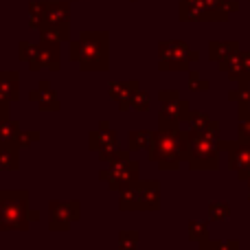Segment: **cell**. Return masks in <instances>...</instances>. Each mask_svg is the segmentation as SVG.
Segmentation results:
<instances>
[{"label":"cell","mask_w":250,"mask_h":250,"mask_svg":"<svg viewBox=\"0 0 250 250\" xmlns=\"http://www.w3.org/2000/svg\"><path fill=\"white\" fill-rule=\"evenodd\" d=\"M119 211H123V213L160 211V182L141 180V178L136 182H132L127 189H123L119 193Z\"/></svg>","instance_id":"cell-5"},{"label":"cell","mask_w":250,"mask_h":250,"mask_svg":"<svg viewBox=\"0 0 250 250\" xmlns=\"http://www.w3.org/2000/svg\"><path fill=\"white\" fill-rule=\"evenodd\" d=\"M26 66H29L31 73H38V70H44V68H48L51 73H57L62 68L60 42L48 38H40V42L33 44V51H31Z\"/></svg>","instance_id":"cell-10"},{"label":"cell","mask_w":250,"mask_h":250,"mask_svg":"<svg viewBox=\"0 0 250 250\" xmlns=\"http://www.w3.org/2000/svg\"><path fill=\"white\" fill-rule=\"evenodd\" d=\"M141 88V82L138 79H129V82H110L108 83V97L119 104V110L121 112H129V97Z\"/></svg>","instance_id":"cell-14"},{"label":"cell","mask_w":250,"mask_h":250,"mask_svg":"<svg viewBox=\"0 0 250 250\" xmlns=\"http://www.w3.org/2000/svg\"><path fill=\"white\" fill-rule=\"evenodd\" d=\"M149 104H151V97L147 95L143 88H138V90L129 97V108H132L134 112H145V110H149Z\"/></svg>","instance_id":"cell-26"},{"label":"cell","mask_w":250,"mask_h":250,"mask_svg":"<svg viewBox=\"0 0 250 250\" xmlns=\"http://www.w3.org/2000/svg\"><path fill=\"white\" fill-rule=\"evenodd\" d=\"M220 149L229 151V167L237 173L239 180L250 178V143L244 141H220Z\"/></svg>","instance_id":"cell-12"},{"label":"cell","mask_w":250,"mask_h":250,"mask_svg":"<svg viewBox=\"0 0 250 250\" xmlns=\"http://www.w3.org/2000/svg\"><path fill=\"white\" fill-rule=\"evenodd\" d=\"M237 53H239L237 42H215V40H213V42L208 44V57H211L213 62H217V64L235 57Z\"/></svg>","instance_id":"cell-19"},{"label":"cell","mask_w":250,"mask_h":250,"mask_svg":"<svg viewBox=\"0 0 250 250\" xmlns=\"http://www.w3.org/2000/svg\"><path fill=\"white\" fill-rule=\"evenodd\" d=\"M180 125L182 123L171 119L158 117V129L147 147V158L158 165L160 171H178L180 165L187 163V129H182Z\"/></svg>","instance_id":"cell-1"},{"label":"cell","mask_w":250,"mask_h":250,"mask_svg":"<svg viewBox=\"0 0 250 250\" xmlns=\"http://www.w3.org/2000/svg\"><path fill=\"white\" fill-rule=\"evenodd\" d=\"M20 99V73L0 70V114H11V104Z\"/></svg>","instance_id":"cell-13"},{"label":"cell","mask_w":250,"mask_h":250,"mask_svg":"<svg viewBox=\"0 0 250 250\" xmlns=\"http://www.w3.org/2000/svg\"><path fill=\"white\" fill-rule=\"evenodd\" d=\"M33 143H40L38 129H20V134H18V145H20V149L33 145Z\"/></svg>","instance_id":"cell-32"},{"label":"cell","mask_w":250,"mask_h":250,"mask_svg":"<svg viewBox=\"0 0 250 250\" xmlns=\"http://www.w3.org/2000/svg\"><path fill=\"white\" fill-rule=\"evenodd\" d=\"M189 239L191 242H207V239H211V235H208V226L204 224V222H189Z\"/></svg>","instance_id":"cell-27"},{"label":"cell","mask_w":250,"mask_h":250,"mask_svg":"<svg viewBox=\"0 0 250 250\" xmlns=\"http://www.w3.org/2000/svg\"><path fill=\"white\" fill-rule=\"evenodd\" d=\"M178 97H180V92H178V90H158V101H160V105H163V104H169V101L178 99Z\"/></svg>","instance_id":"cell-34"},{"label":"cell","mask_w":250,"mask_h":250,"mask_svg":"<svg viewBox=\"0 0 250 250\" xmlns=\"http://www.w3.org/2000/svg\"><path fill=\"white\" fill-rule=\"evenodd\" d=\"M68 60L77 62L83 73L110 70V33L108 31H79L77 40L68 42Z\"/></svg>","instance_id":"cell-2"},{"label":"cell","mask_w":250,"mask_h":250,"mask_svg":"<svg viewBox=\"0 0 250 250\" xmlns=\"http://www.w3.org/2000/svg\"><path fill=\"white\" fill-rule=\"evenodd\" d=\"M211 121H213V119L208 117L207 112L191 110V117H189V121H187V125H189V129H202V127H207Z\"/></svg>","instance_id":"cell-29"},{"label":"cell","mask_w":250,"mask_h":250,"mask_svg":"<svg viewBox=\"0 0 250 250\" xmlns=\"http://www.w3.org/2000/svg\"><path fill=\"white\" fill-rule=\"evenodd\" d=\"M239 60H242V66H244V75H246V82L250 83V53H248V51L239 53Z\"/></svg>","instance_id":"cell-36"},{"label":"cell","mask_w":250,"mask_h":250,"mask_svg":"<svg viewBox=\"0 0 250 250\" xmlns=\"http://www.w3.org/2000/svg\"><path fill=\"white\" fill-rule=\"evenodd\" d=\"M200 250H226V242H215V239H207L200 244Z\"/></svg>","instance_id":"cell-35"},{"label":"cell","mask_w":250,"mask_h":250,"mask_svg":"<svg viewBox=\"0 0 250 250\" xmlns=\"http://www.w3.org/2000/svg\"><path fill=\"white\" fill-rule=\"evenodd\" d=\"M20 169V145L18 141L0 143V171H18Z\"/></svg>","instance_id":"cell-17"},{"label":"cell","mask_w":250,"mask_h":250,"mask_svg":"<svg viewBox=\"0 0 250 250\" xmlns=\"http://www.w3.org/2000/svg\"><path fill=\"white\" fill-rule=\"evenodd\" d=\"M40 38L55 40L60 44L70 42V0H46Z\"/></svg>","instance_id":"cell-6"},{"label":"cell","mask_w":250,"mask_h":250,"mask_svg":"<svg viewBox=\"0 0 250 250\" xmlns=\"http://www.w3.org/2000/svg\"><path fill=\"white\" fill-rule=\"evenodd\" d=\"M138 242H141V233L134 229L119 230V250H138Z\"/></svg>","instance_id":"cell-24"},{"label":"cell","mask_w":250,"mask_h":250,"mask_svg":"<svg viewBox=\"0 0 250 250\" xmlns=\"http://www.w3.org/2000/svg\"><path fill=\"white\" fill-rule=\"evenodd\" d=\"M75 250H77V248H75Z\"/></svg>","instance_id":"cell-42"},{"label":"cell","mask_w":250,"mask_h":250,"mask_svg":"<svg viewBox=\"0 0 250 250\" xmlns=\"http://www.w3.org/2000/svg\"><path fill=\"white\" fill-rule=\"evenodd\" d=\"M26 189H2L0 191V233L7 230H29L31 207Z\"/></svg>","instance_id":"cell-4"},{"label":"cell","mask_w":250,"mask_h":250,"mask_svg":"<svg viewBox=\"0 0 250 250\" xmlns=\"http://www.w3.org/2000/svg\"><path fill=\"white\" fill-rule=\"evenodd\" d=\"M40 97H42V90L40 88H33V90H29V95H26V99L31 101V104H38Z\"/></svg>","instance_id":"cell-37"},{"label":"cell","mask_w":250,"mask_h":250,"mask_svg":"<svg viewBox=\"0 0 250 250\" xmlns=\"http://www.w3.org/2000/svg\"><path fill=\"white\" fill-rule=\"evenodd\" d=\"M48 230L51 233H68V229L82 217L79 200H51L48 202Z\"/></svg>","instance_id":"cell-9"},{"label":"cell","mask_w":250,"mask_h":250,"mask_svg":"<svg viewBox=\"0 0 250 250\" xmlns=\"http://www.w3.org/2000/svg\"><path fill=\"white\" fill-rule=\"evenodd\" d=\"M208 88H211V83L200 77L198 70H189V90L191 92H207Z\"/></svg>","instance_id":"cell-31"},{"label":"cell","mask_w":250,"mask_h":250,"mask_svg":"<svg viewBox=\"0 0 250 250\" xmlns=\"http://www.w3.org/2000/svg\"><path fill=\"white\" fill-rule=\"evenodd\" d=\"M229 99L230 101H237L239 105H250V88L248 83H239L235 90L229 92Z\"/></svg>","instance_id":"cell-30"},{"label":"cell","mask_w":250,"mask_h":250,"mask_svg":"<svg viewBox=\"0 0 250 250\" xmlns=\"http://www.w3.org/2000/svg\"><path fill=\"white\" fill-rule=\"evenodd\" d=\"M46 0H31L29 2V29H40L44 20Z\"/></svg>","instance_id":"cell-23"},{"label":"cell","mask_w":250,"mask_h":250,"mask_svg":"<svg viewBox=\"0 0 250 250\" xmlns=\"http://www.w3.org/2000/svg\"><path fill=\"white\" fill-rule=\"evenodd\" d=\"M40 220V211H35V208H31V222H38Z\"/></svg>","instance_id":"cell-38"},{"label":"cell","mask_w":250,"mask_h":250,"mask_svg":"<svg viewBox=\"0 0 250 250\" xmlns=\"http://www.w3.org/2000/svg\"><path fill=\"white\" fill-rule=\"evenodd\" d=\"M132 2H136V0H132Z\"/></svg>","instance_id":"cell-41"},{"label":"cell","mask_w":250,"mask_h":250,"mask_svg":"<svg viewBox=\"0 0 250 250\" xmlns=\"http://www.w3.org/2000/svg\"><path fill=\"white\" fill-rule=\"evenodd\" d=\"M220 123L211 121L202 129H187V165L193 171H217L220 167Z\"/></svg>","instance_id":"cell-3"},{"label":"cell","mask_w":250,"mask_h":250,"mask_svg":"<svg viewBox=\"0 0 250 250\" xmlns=\"http://www.w3.org/2000/svg\"><path fill=\"white\" fill-rule=\"evenodd\" d=\"M158 117L171 119V121H178V123H187L189 121V117H191V104L187 99H182V97H178V99L160 105Z\"/></svg>","instance_id":"cell-16"},{"label":"cell","mask_w":250,"mask_h":250,"mask_svg":"<svg viewBox=\"0 0 250 250\" xmlns=\"http://www.w3.org/2000/svg\"><path fill=\"white\" fill-rule=\"evenodd\" d=\"M178 18L182 22H207L208 11L204 0H180L178 4Z\"/></svg>","instance_id":"cell-15"},{"label":"cell","mask_w":250,"mask_h":250,"mask_svg":"<svg viewBox=\"0 0 250 250\" xmlns=\"http://www.w3.org/2000/svg\"><path fill=\"white\" fill-rule=\"evenodd\" d=\"M38 88L42 90V97H40V101L35 104L40 108V112H60V110H62V101H60V97H57V92L53 90L51 82L42 79V82L38 83Z\"/></svg>","instance_id":"cell-18"},{"label":"cell","mask_w":250,"mask_h":250,"mask_svg":"<svg viewBox=\"0 0 250 250\" xmlns=\"http://www.w3.org/2000/svg\"><path fill=\"white\" fill-rule=\"evenodd\" d=\"M88 149L97 151L101 163H105V165L110 163L112 154L119 149V134L110 127V121L104 119V121L99 123V127L88 134Z\"/></svg>","instance_id":"cell-11"},{"label":"cell","mask_w":250,"mask_h":250,"mask_svg":"<svg viewBox=\"0 0 250 250\" xmlns=\"http://www.w3.org/2000/svg\"><path fill=\"white\" fill-rule=\"evenodd\" d=\"M70 2H77V0H70Z\"/></svg>","instance_id":"cell-40"},{"label":"cell","mask_w":250,"mask_h":250,"mask_svg":"<svg viewBox=\"0 0 250 250\" xmlns=\"http://www.w3.org/2000/svg\"><path fill=\"white\" fill-rule=\"evenodd\" d=\"M208 11V20H229L230 11H237V2L230 0H204Z\"/></svg>","instance_id":"cell-20"},{"label":"cell","mask_w":250,"mask_h":250,"mask_svg":"<svg viewBox=\"0 0 250 250\" xmlns=\"http://www.w3.org/2000/svg\"><path fill=\"white\" fill-rule=\"evenodd\" d=\"M239 141L250 143V110H248V105H239Z\"/></svg>","instance_id":"cell-28"},{"label":"cell","mask_w":250,"mask_h":250,"mask_svg":"<svg viewBox=\"0 0 250 250\" xmlns=\"http://www.w3.org/2000/svg\"><path fill=\"white\" fill-rule=\"evenodd\" d=\"M141 178V163L134 158L121 160V163H108V167L99 171V180L108 185L110 191L127 189L132 182H136Z\"/></svg>","instance_id":"cell-8"},{"label":"cell","mask_w":250,"mask_h":250,"mask_svg":"<svg viewBox=\"0 0 250 250\" xmlns=\"http://www.w3.org/2000/svg\"><path fill=\"white\" fill-rule=\"evenodd\" d=\"M20 121L11 119L9 114H0V143L4 141H18V134H20Z\"/></svg>","instance_id":"cell-22"},{"label":"cell","mask_w":250,"mask_h":250,"mask_svg":"<svg viewBox=\"0 0 250 250\" xmlns=\"http://www.w3.org/2000/svg\"><path fill=\"white\" fill-rule=\"evenodd\" d=\"M211 222H224L230 217V204L229 202H211L207 208Z\"/></svg>","instance_id":"cell-25"},{"label":"cell","mask_w":250,"mask_h":250,"mask_svg":"<svg viewBox=\"0 0 250 250\" xmlns=\"http://www.w3.org/2000/svg\"><path fill=\"white\" fill-rule=\"evenodd\" d=\"M200 53L189 48V44L182 40H160L158 42V70H191V62H198Z\"/></svg>","instance_id":"cell-7"},{"label":"cell","mask_w":250,"mask_h":250,"mask_svg":"<svg viewBox=\"0 0 250 250\" xmlns=\"http://www.w3.org/2000/svg\"><path fill=\"white\" fill-rule=\"evenodd\" d=\"M31 51H33V44L29 42V40H20L18 42V57H20L22 62H29V57H31Z\"/></svg>","instance_id":"cell-33"},{"label":"cell","mask_w":250,"mask_h":250,"mask_svg":"<svg viewBox=\"0 0 250 250\" xmlns=\"http://www.w3.org/2000/svg\"><path fill=\"white\" fill-rule=\"evenodd\" d=\"M151 138H154V132L151 129H132L127 134V149L129 151H147Z\"/></svg>","instance_id":"cell-21"},{"label":"cell","mask_w":250,"mask_h":250,"mask_svg":"<svg viewBox=\"0 0 250 250\" xmlns=\"http://www.w3.org/2000/svg\"><path fill=\"white\" fill-rule=\"evenodd\" d=\"M248 195H250V178H248Z\"/></svg>","instance_id":"cell-39"}]
</instances>
